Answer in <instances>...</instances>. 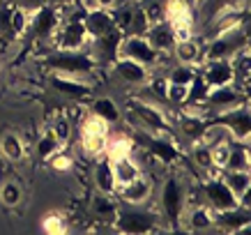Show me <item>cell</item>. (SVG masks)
Segmentation results:
<instances>
[{"label":"cell","instance_id":"ee69618b","mask_svg":"<svg viewBox=\"0 0 251 235\" xmlns=\"http://www.w3.org/2000/svg\"><path fill=\"white\" fill-rule=\"evenodd\" d=\"M9 16H12V5H2L0 7V30L9 32Z\"/></svg>","mask_w":251,"mask_h":235},{"label":"cell","instance_id":"8fae6325","mask_svg":"<svg viewBox=\"0 0 251 235\" xmlns=\"http://www.w3.org/2000/svg\"><path fill=\"white\" fill-rule=\"evenodd\" d=\"M203 196H205L207 205L212 208L214 212H219V210H230V208H235L237 205V198L235 194L226 187V182L217 178V175H210V180L203 184Z\"/></svg>","mask_w":251,"mask_h":235},{"label":"cell","instance_id":"8992f818","mask_svg":"<svg viewBox=\"0 0 251 235\" xmlns=\"http://www.w3.org/2000/svg\"><path fill=\"white\" fill-rule=\"evenodd\" d=\"M113 226L122 233H150L159 226V217L150 210H118Z\"/></svg>","mask_w":251,"mask_h":235},{"label":"cell","instance_id":"7402d4cb","mask_svg":"<svg viewBox=\"0 0 251 235\" xmlns=\"http://www.w3.org/2000/svg\"><path fill=\"white\" fill-rule=\"evenodd\" d=\"M111 168H113L115 184H118V187H120V184H127V182H131V180H136L138 175H143L141 173V166L131 159V155L129 157H122V159L111 161Z\"/></svg>","mask_w":251,"mask_h":235},{"label":"cell","instance_id":"83f0119b","mask_svg":"<svg viewBox=\"0 0 251 235\" xmlns=\"http://www.w3.org/2000/svg\"><path fill=\"white\" fill-rule=\"evenodd\" d=\"M221 180L226 182V187L235 194V198H240L247 189H251V175H249V171H226V175H224Z\"/></svg>","mask_w":251,"mask_h":235},{"label":"cell","instance_id":"f35d334b","mask_svg":"<svg viewBox=\"0 0 251 235\" xmlns=\"http://www.w3.org/2000/svg\"><path fill=\"white\" fill-rule=\"evenodd\" d=\"M152 23L148 21V16H145V9H134V16H131V26L129 30H134L131 35H145L148 32V28H150Z\"/></svg>","mask_w":251,"mask_h":235},{"label":"cell","instance_id":"e575fe53","mask_svg":"<svg viewBox=\"0 0 251 235\" xmlns=\"http://www.w3.org/2000/svg\"><path fill=\"white\" fill-rule=\"evenodd\" d=\"M194 76H196V69L191 67V65H177L168 72V83H180V85H189L194 81Z\"/></svg>","mask_w":251,"mask_h":235},{"label":"cell","instance_id":"3957f363","mask_svg":"<svg viewBox=\"0 0 251 235\" xmlns=\"http://www.w3.org/2000/svg\"><path fill=\"white\" fill-rule=\"evenodd\" d=\"M118 55L129 58V60H134V62H141V65L148 69L154 67V65H159V58H161V53L154 51L152 44L148 42L145 35H127V37H122Z\"/></svg>","mask_w":251,"mask_h":235},{"label":"cell","instance_id":"9a60e30c","mask_svg":"<svg viewBox=\"0 0 251 235\" xmlns=\"http://www.w3.org/2000/svg\"><path fill=\"white\" fill-rule=\"evenodd\" d=\"M115 191H118V196H120L125 203L143 205L152 196V182L148 180V178H143V175H138L136 180L127 182V184H120Z\"/></svg>","mask_w":251,"mask_h":235},{"label":"cell","instance_id":"2e32d148","mask_svg":"<svg viewBox=\"0 0 251 235\" xmlns=\"http://www.w3.org/2000/svg\"><path fill=\"white\" fill-rule=\"evenodd\" d=\"M249 224H251L249 210H244L240 205L230 208V210H219V212H214V226L224 228V231H228V233H240L244 228H249Z\"/></svg>","mask_w":251,"mask_h":235},{"label":"cell","instance_id":"5bb4252c","mask_svg":"<svg viewBox=\"0 0 251 235\" xmlns=\"http://www.w3.org/2000/svg\"><path fill=\"white\" fill-rule=\"evenodd\" d=\"M51 88H53L58 95H65L69 99H83L92 92V88L85 81H81L78 76H69V74H58L53 72L51 76Z\"/></svg>","mask_w":251,"mask_h":235},{"label":"cell","instance_id":"30bf717a","mask_svg":"<svg viewBox=\"0 0 251 235\" xmlns=\"http://www.w3.org/2000/svg\"><path fill=\"white\" fill-rule=\"evenodd\" d=\"M129 113H131V118H136V120L143 125V129H148L150 134H164V131H168L166 113H164L159 106H154V104L134 102Z\"/></svg>","mask_w":251,"mask_h":235},{"label":"cell","instance_id":"d6a6232c","mask_svg":"<svg viewBox=\"0 0 251 235\" xmlns=\"http://www.w3.org/2000/svg\"><path fill=\"white\" fill-rule=\"evenodd\" d=\"M60 141H58V138H55V134L53 131H51V129H49V131H46L44 136L39 138V143H37V155H39V159H49V157H51V155H53L55 150H60Z\"/></svg>","mask_w":251,"mask_h":235},{"label":"cell","instance_id":"9c48e42d","mask_svg":"<svg viewBox=\"0 0 251 235\" xmlns=\"http://www.w3.org/2000/svg\"><path fill=\"white\" fill-rule=\"evenodd\" d=\"M247 92L240 90L235 83H226V85H217V88H210L205 97V106L210 108V113H219V111H226V108L240 106V104H247L244 99Z\"/></svg>","mask_w":251,"mask_h":235},{"label":"cell","instance_id":"f1b7e54d","mask_svg":"<svg viewBox=\"0 0 251 235\" xmlns=\"http://www.w3.org/2000/svg\"><path fill=\"white\" fill-rule=\"evenodd\" d=\"M0 152H2V157L9 161H21L23 155H25L21 136H16V134H5L2 141H0Z\"/></svg>","mask_w":251,"mask_h":235},{"label":"cell","instance_id":"4dcf8cb0","mask_svg":"<svg viewBox=\"0 0 251 235\" xmlns=\"http://www.w3.org/2000/svg\"><path fill=\"white\" fill-rule=\"evenodd\" d=\"M42 231L49 235H65L69 233V221L60 212H51L42 219Z\"/></svg>","mask_w":251,"mask_h":235},{"label":"cell","instance_id":"5b68a950","mask_svg":"<svg viewBox=\"0 0 251 235\" xmlns=\"http://www.w3.org/2000/svg\"><path fill=\"white\" fill-rule=\"evenodd\" d=\"M219 125L230 131V138L233 141H242L247 143L251 136V115H249V108L247 104H240V106H233V108H226V111H219L217 120Z\"/></svg>","mask_w":251,"mask_h":235},{"label":"cell","instance_id":"4316f807","mask_svg":"<svg viewBox=\"0 0 251 235\" xmlns=\"http://www.w3.org/2000/svg\"><path fill=\"white\" fill-rule=\"evenodd\" d=\"M134 152V143H131L127 136H115L106 141V148H104V155H106L108 161L122 159V157H129Z\"/></svg>","mask_w":251,"mask_h":235},{"label":"cell","instance_id":"f6af8a7d","mask_svg":"<svg viewBox=\"0 0 251 235\" xmlns=\"http://www.w3.org/2000/svg\"><path fill=\"white\" fill-rule=\"evenodd\" d=\"M16 5H21L25 9H37L42 5H46V0H16Z\"/></svg>","mask_w":251,"mask_h":235},{"label":"cell","instance_id":"f546056e","mask_svg":"<svg viewBox=\"0 0 251 235\" xmlns=\"http://www.w3.org/2000/svg\"><path fill=\"white\" fill-rule=\"evenodd\" d=\"M92 113L99 115L101 120H106L108 125H113V122L120 120V108L115 106V102L108 97L95 99V102H92Z\"/></svg>","mask_w":251,"mask_h":235},{"label":"cell","instance_id":"836d02e7","mask_svg":"<svg viewBox=\"0 0 251 235\" xmlns=\"http://www.w3.org/2000/svg\"><path fill=\"white\" fill-rule=\"evenodd\" d=\"M21 187L16 184V182H5L2 187H0V203L7 205V208H14V205L21 203Z\"/></svg>","mask_w":251,"mask_h":235},{"label":"cell","instance_id":"52a82bcc","mask_svg":"<svg viewBox=\"0 0 251 235\" xmlns=\"http://www.w3.org/2000/svg\"><path fill=\"white\" fill-rule=\"evenodd\" d=\"M60 23H62V16L58 9L49 7V5H42V7L32 9L28 32H32L39 42H49V39H53V35L58 32Z\"/></svg>","mask_w":251,"mask_h":235},{"label":"cell","instance_id":"d4e9b609","mask_svg":"<svg viewBox=\"0 0 251 235\" xmlns=\"http://www.w3.org/2000/svg\"><path fill=\"white\" fill-rule=\"evenodd\" d=\"M95 184L101 194H115L118 184H115V175L113 168H111V161H99L95 166Z\"/></svg>","mask_w":251,"mask_h":235},{"label":"cell","instance_id":"6da1fadb","mask_svg":"<svg viewBox=\"0 0 251 235\" xmlns=\"http://www.w3.org/2000/svg\"><path fill=\"white\" fill-rule=\"evenodd\" d=\"M46 67L58 72V74L69 76H90L97 67V60L83 51H58V53L46 58Z\"/></svg>","mask_w":251,"mask_h":235},{"label":"cell","instance_id":"d590c367","mask_svg":"<svg viewBox=\"0 0 251 235\" xmlns=\"http://www.w3.org/2000/svg\"><path fill=\"white\" fill-rule=\"evenodd\" d=\"M51 131L55 134V138L60 141V143H67L69 136H72V122H69L67 115H55L53 120H51Z\"/></svg>","mask_w":251,"mask_h":235},{"label":"cell","instance_id":"ac0fdd59","mask_svg":"<svg viewBox=\"0 0 251 235\" xmlns=\"http://www.w3.org/2000/svg\"><path fill=\"white\" fill-rule=\"evenodd\" d=\"M173 55L177 58L180 65H191V67L203 65V49H201V44L194 37L177 39L173 44Z\"/></svg>","mask_w":251,"mask_h":235},{"label":"cell","instance_id":"603a6c76","mask_svg":"<svg viewBox=\"0 0 251 235\" xmlns=\"http://www.w3.org/2000/svg\"><path fill=\"white\" fill-rule=\"evenodd\" d=\"M118 210H120V208L115 205L111 194H101V191H99L97 196L92 198V212H95L97 219L104 221V224H113L115 217H118Z\"/></svg>","mask_w":251,"mask_h":235},{"label":"cell","instance_id":"1f68e13d","mask_svg":"<svg viewBox=\"0 0 251 235\" xmlns=\"http://www.w3.org/2000/svg\"><path fill=\"white\" fill-rule=\"evenodd\" d=\"M205 127H207V125L203 122V118H198V115H189V113H187L182 120H180V131H182L187 138H191V141H198Z\"/></svg>","mask_w":251,"mask_h":235},{"label":"cell","instance_id":"7a4b0ae2","mask_svg":"<svg viewBox=\"0 0 251 235\" xmlns=\"http://www.w3.org/2000/svg\"><path fill=\"white\" fill-rule=\"evenodd\" d=\"M108 122L101 120L99 115H88L81 127V145H83V152L88 157H101L104 155V148H106L108 141Z\"/></svg>","mask_w":251,"mask_h":235},{"label":"cell","instance_id":"ab89813d","mask_svg":"<svg viewBox=\"0 0 251 235\" xmlns=\"http://www.w3.org/2000/svg\"><path fill=\"white\" fill-rule=\"evenodd\" d=\"M184 99H187V85H180V83H168V90H166V102L175 104V106H182Z\"/></svg>","mask_w":251,"mask_h":235},{"label":"cell","instance_id":"bcb514c9","mask_svg":"<svg viewBox=\"0 0 251 235\" xmlns=\"http://www.w3.org/2000/svg\"><path fill=\"white\" fill-rule=\"evenodd\" d=\"M95 7H101V9H113L118 5V0H92Z\"/></svg>","mask_w":251,"mask_h":235},{"label":"cell","instance_id":"7c38bea8","mask_svg":"<svg viewBox=\"0 0 251 235\" xmlns=\"http://www.w3.org/2000/svg\"><path fill=\"white\" fill-rule=\"evenodd\" d=\"M205 67L201 72L203 81L207 83V88H217V85H226V83H233V62L230 58H217V60H205L203 62Z\"/></svg>","mask_w":251,"mask_h":235},{"label":"cell","instance_id":"8d00e7d4","mask_svg":"<svg viewBox=\"0 0 251 235\" xmlns=\"http://www.w3.org/2000/svg\"><path fill=\"white\" fill-rule=\"evenodd\" d=\"M228 155H230V141H224V143H217L210 148V157H212V166L224 171L226 164H228Z\"/></svg>","mask_w":251,"mask_h":235},{"label":"cell","instance_id":"44dd1931","mask_svg":"<svg viewBox=\"0 0 251 235\" xmlns=\"http://www.w3.org/2000/svg\"><path fill=\"white\" fill-rule=\"evenodd\" d=\"M187 228L196 231V233H203V231L214 228V210L210 205H196V208H191L189 214H187Z\"/></svg>","mask_w":251,"mask_h":235},{"label":"cell","instance_id":"ffe728a7","mask_svg":"<svg viewBox=\"0 0 251 235\" xmlns=\"http://www.w3.org/2000/svg\"><path fill=\"white\" fill-rule=\"evenodd\" d=\"M143 143H145V150L150 152V155H154V157L159 161H164V164H171V161H175L180 157L177 148H175L168 138L159 136V134H154V136H150V138H143Z\"/></svg>","mask_w":251,"mask_h":235},{"label":"cell","instance_id":"d6986e66","mask_svg":"<svg viewBox=\"0 0 251 235\" xmlns=\"http://www.w3.org/2000/svg\"><path fill=\"white\" fill-rule=\"evenodd\" d=\"M145 37L148 42L152 44L154 51H159V53H168V51H173V44H175V35L171 30V26L166 21H159V23H152L148 32H145Z\"/></svg>","mask_w":251,"mask_h":235},{"label":"cell","instance_id":"4fadbf2b","mask_svg":"<svg viewBox=\"0 0 251 235\" xmlns=\"http://www.w3.org/2000/svg\"><path fill=\"white\" fill-rule=\"evenodd\" d=\"M83 26H85V30H88V35H90V39H97V37H104L106 32L113 30L115 21H113L111 9L90 7V9H85Z\"/></svg>","mask_w":251,"mask_h":235},{"label":"cell","instance_id":"74e56055","mask_svg":"<svg viewBox=\"0 0 251 235\" xmlns=\"http://www.w3.org/2000/svg\"><path fill=\"white\" fill-rule=\"evenodd\" d=\"M46 161H49V164H51V168H53V171H58V173H67V171H72V168H74V159L69 157L67 152H60V150H55Z\"/></svg>","mask_w":251,"mask_h":235},{"label":"cell","instance_id":"cb8c5ba5","mask_svg":"<svg viewBox=\"0 0 251 235\" xmlns=\"http://www.w3.org/2000/svg\"><path fill=\"white\" fill-rule=\"evenodd\" d=\"M224 171H249V150H247V143L230 138L228 164H226Z\"/></svg>","mask_w":251,"mask_h":235},{"label":"cell","instance_id":"b9f144b4","mask_svg":"<svg viewBox=\"0 0 251 235\" xmlns=\"http://www.w3.org/2000/svg\"><path fill=\"white\" fill-rule=\"evenodd\" d=\"M131 16H134V7H122L120 12H118V16H113L115 28H118L120 32L129 30V26H131Z\"/></svg>","mask_w":251,"mask_h":235},{"label":"cell","instance_id":"484cf974","mask_svg":"<svg viewBox=\"0 0 251 235\" xmlns=\"http://www.w3.org/2000/svg\"><path fill=\"white\" fill-rule=\"evenodd\" d=\"M30 16L32 9H25L21 5H12V16H9V32L14 37H21L28 32V26H30Z\"/></svg>","mask_w":251,"mask_h":235},{"label":"cell","instance_id":"7dc6e473","mask_svg":"<svg viewBox=\"0 0 251 235\" xmlns=\"http://www.w3.org/2000/svg\"><path fill=\"white\" fill-rule=\"evenodd\" d=\"M177 2H182V5H187V7L194 9V7L198 5V2H201V0H177Z\"/></svg>","mask_w":251,"mask_h":235},{"label":"cell","instance_id":"7bdbcfd3","mask_svg":"<svg viewBox=\"0 0 251 235\" xmlns=\"http://www.w3.org/2000/svg\"><path fill=\"white\" fill-rule=\"evenodd\" d=\"M194 159L201 168H210L212 166V157H210V148L203 143H198V148L194 150Z\"/></svg>","mask_w":251,"mask_h":235},{"label":"cell","instance_id":"277c9868","mask_svg":"<svg viewBox=\"0 0 251 235\" xmlns=\"http://www.w3.org/2000/svg\"><path fill=\"white\" fill-rule=\"evenodd\" d=\"M92 39L85 30L83 21L78 19H69L62 21L58 32L53 35V44L58 51H83V46H88Z\"/></svg>","mask_w":251,"mask_h":235},{"label":"cell","instance_id":"60d3db41","mask_svg":"<svg viewBox=\"0 0 251 235\" xmlns=\"http://www.w3.org/2000/svg\"><path fill=\"white\" fill-rule=\"evenodd\" d=\"M148 81H150V90H152L154 97H159L161 102H166V90H168L166 76H152V78H148Z\"/></svg>","mask_w":251,"mask_h":235},{"label":"cell","instance_id":"ba28073f","mask_svg":"<svg viewBox=\"0 0 251 235\" xmlns=\"http://www.w3.org/2000/svg\"><path fill=\"white\" fill-rule=\"evenodd\" d=\"M161 212L168 219V224H177L180 217L184 212V189L182 182L177 178H168L164 182V189H161Z\"/></svg>","mask_w":251,"mask_h":235},{"label":"cell","instance_id":"e0dca14e","mask_svg":"<svg viewBox=\"0 0 251 235\" xmlns=\"http://www.w3.org/2000/svg\"><path fill=\"white\" fill-rule=\"evenodd\" d=\"M113 69L125 83H131V85H143L150 78L148 67H143L141 62L129 60V58H122V55H118V60L113 62Z\"/></svg>","mask_w":251,"mask_h":235}]
</instances>
